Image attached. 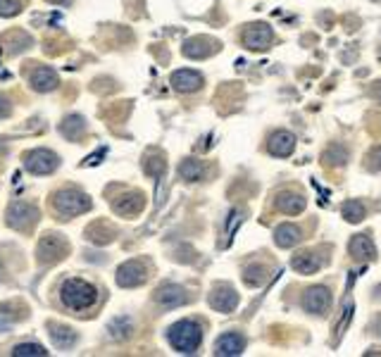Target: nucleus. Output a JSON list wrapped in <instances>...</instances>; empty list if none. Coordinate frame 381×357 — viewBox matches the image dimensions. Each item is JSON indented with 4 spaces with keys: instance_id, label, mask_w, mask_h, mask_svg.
Instances as JSON below:
<instances>
[{
    "instance_id": "13",
    "label": "nucleus",
    "mask_w": 381,
    "mask_h": 357,
    "mask_svg": "<svg viewBox=\"0 0 381 357\" xmlns=\"http://www.w3.org/2000/svg\"><path fill=\"white\" fill-rule=\"evenodd\" d=\"M267 148L274 158H288L295 150V136L288 132H274L267 140Z\"/></svg>"
},
{
    "instance_id": "14",
    "label": "nucleus",
    "mask_w": 381,
    "mask_h": 357,
    "mask_svg": "<svg viewBox=\"0 0 381 357\" xmlns=\"http://www.w3.org/2000/svg\"><path fill=\"white\" fill-rule=\"evenodd\" d=\"M245 348V338L241 334H234V331H229V334L219 336L217 343H214V355H222V357H232V355H241Z\"/></svg>"
},
{
    "instance_id": "20",
    "label": "nucleus",
    "mask_w": 381,
    "mask_h": 357,
    "mask_svg": "<svg viewBox=\"0 0 381 357\" xmlns=\"http://www.w3.org/2000/svg\"><path fill=\"white\" fill-rule=\"evenodd\" d=\"M50 338H53V343L58 345L60 350H69L77 343V331H72L69 326L50 324Z\"/></svg>"
},
{
    "instance_id": "2",
    "label": "nucleus",
    "mask_w": 381,
    "mask_h": 357,
    "mask_svg": "<svg viewBox=\"0 0 381 357\" xmlns=\"http://www.w3.org/2000/svg\"><path fill=\"white\" fill-rule=\"evenodd\" d=\"M167 338H169V343H172V348L177 350V353L190 355V353L198 350L200 341H203V329H200L198 321L182 319V321H177L172 329H169Z\"/></svg>"
},
{
    "instance_id": "34",
    "label": "nucleus",
    "mask_w": 381,
    "mask_h": 357,
    "mask_svg": "<svg viewBox=\"0 0 381 357\" xmlns=\"http://www.w3.org/2000/svg\"><path fill=\"white\" fill-rule=\"evenodd\" d=\"M5 153H8V145H5L3 140H0V155H5Z\"/></svg>"
},
{
    "instance_id": "24",
    "label": "nucleus",
    "mask_w": 381,
    "mask_h": 357,
    "mask_svg": "<svg viewBox=\"0 0 381 357\" xmlns=\"http://www.w3.org/2000/svg\"><path fill=\"white\" fill-rule=\"evenodd\" d=\"M86 236L93 243H110L114 238V229L108 222H95L86 229Z\"/></svg>"
},
{
    "instance_id": "29",
    "label": "nucleus",
    "mask_w": 381,
    "mask_h": 357,
    "mask_svg": "<svg viewBox=\"0 0 381 357\" xmlns=\"http://www.w3.org/2000/svg\"><path fill=\"white\" fill-rule=\"evenodd\" d=\"M343 217L348 222H362L365 219V205L362 203H355V200H348L343 205Z\"/></svg>"
},
{
    "instance_id": "25",
    "label": "nucleus",
    "mask_w": 381,
    "mask_h": 357,
    "mask_svg": "<svg viewBox=\"0 0 381 357\" xmlns=\"http://www.w3.org/2000/svg\"><path fill=\"white\" fill-rule=\"evenodd\" d=\"M179 174H182V179H186V181H198V179H203L205 167H203V162L188 158V160H184V162L179 164Z\"/></svg>"
},
{
    "instance_id": "18",
    "label": "nucleus",
    "mask_w": 381,
    "mask_h": 357,
    "mask_svg": "<svg viewBox=\"0 0 381 357\" xmlns=\"http://www.w3.org/2000/svg\"><path fill=\"white\" fill-rule=\"evenodd\" d=\"M348 250H350V255H353L355 260H362V262H365V260H372L374 255H377V250H374L372 238H369L367 234L355 236V238L350 241Z\"/></svg>"
},
{
    "instance_id": "16",
    "label": "nucleus",
    "mask_w": 381,
    "mask_h": 357,
    "mask_svg": "<svg viewBox=\"0 0 381 357\" xmlns=\"http://www.w3.org/2000/svg\"><path fill=\"white\" fill-rule=\"evenodd\" d=\"M29 82H32L34 90H38V93H48V90L58 88L60 79H58V74H55L50 67H38V69H34V74H32V79H29Z\"/></svg>"
},
{
    "instance_id": "31",
    "label": "nucleus",
    "mask_w": 381,
    "mask_h": 357,
    "mask_svg": "<svg viewBox=\"0 0 381 357\" xmlns=\"http://www.w3.org/2000/svg\"><path fill=\"white\" fill-rule=\"evenodd\" d=\"M145 172H148L150 177H160V174L164 172V160H162V158H150V160H145Z\"/></svg>"
},
{
    "instance_id": "30",
    "label": "nucleus",
    "mask_w": 381,
    "mask_h": 357,
    "mask_svg": "<svg viewBox=\"0 0 381 357\" xmlns=\"http://www.w3.org/2000/svg\"><path fill=\"white\" fill-rule=\"evenodd\" d=\"M19 12H22L19 0H0V17H14Z\"/></svg>"
},
{
    "instance_id": "17",
    "label": "nucleus",
    "mask_w": 381,
    "mask_h": 357,
    "mask_svg": "<svg viewBox=\"0 0 381 357\" xmlns=\"http://www.w3.org/2000/svg\"><path fill=\"white\" fill-rule=\"evenodd\" d=\"M214 50H217V43H214L212 38H205V36L190 38V41L184 43V55H186V58H195V60L208 58Z\"/></svg>"
},
{
    "instance_id": "33",
    "label": "nucleus",
    "mask_w": 381,
    "mask_h": 357,
    "mask_svg": "<svg viewBox=\"0 0 381 357\" xmlns=\"http://www.w3.org/2000/svg\"><path fill=\"white\" fill-rule=\"evenodd\" d=\"M10 112H12V105H10V100L5 95H0V119L10 117Z\"/></svg>"
},
{
    "instance_id": "6",
    "label": "nucleus",
    "mask_w": 381,
    "mask_h": 357,
    "mask_svg": "<svg viewBox=\"0 0 381 357\" xmlns=\"http://www.w3.org/2000/svg\"><path fill=\"white\" fill-rule=\"evenodd\" d=\"M58 164H60V158L53 150H46V148L29 150L24 155V167L32 174H53L58 169Z\"/></svg>"
},
{
    "instance_id": "26",
    "label": "nucleus",
    "mask_w": 381,
    "mask_h": 357,
    "mask_svg": "<svg viewBox=\"0 0 381 357\" xmlns=\"http://www.w3.org/2000/svg\"><path fill=\"white\" fill-rule=\"evenodd\" d=\"M243 281L248 286H262L265 281H267V267L265 264H250V267H245L243 271Z\"/></svg>"
},
{
    "instance_id": "23",
    "label": "nucleus",
    "mask_w": 381,
    "mask_h": 357,
    "mask_svg": "<svg viewBox=\"0 0 381 357\" xmlns=\"http://www.w3.org/2000/svg\"><path fill=\"white\" fill-rule=\"evenodd\" d=\"M84 132H86V124H84V119L79 117V114H72V117H67L60 124V134L67 140H79Z\"/></svg>"
},
{
    "instance_id": "1",
    "label": "nucleus",
    "mask_w": 381,
    "mask_h": 357,
    "mask_svg": "<svg viewBox=\"0 0 381 357\" xmlns=\"http://www.w3.org/2000/svg\"><path fill=\"white\" fill-rule=\"evenodd\" d=\"M60 295H62V303L67 305L69 310H77V312L93 308L95 300H98V291H95V286H91L84 279H67L62 284Z\"/></svg>"
},
{
    "instance_id": "35",
    "label": "nucleus",
    "mask_w": 381,
    "mask_h": 357,
    "mask_svg": "<svg viewBox=\"0 0 381 357\" xmlns=\"http://www.w3.org/2000/svg\"><path fill=\"white\" fill-rule=\"evenodd\" d=\"M50 3H58V5H69L72 0H50Z\"/></svg>"
},
{
    "instance_id": "7",
    "label": "nucleus",
    "mask_w": 381,
    "mask_h": 357,
    "mask_svg": "<svg viewBox=\"0 0 381 357\" xmlns=\"http://www.w3.org/2000/svg\"><path fill=\"white\" fill-rule=\"evenodd\" d=\"M145 279H148V271H145V264L138 262V260H129L117 269V286H122V288H136Z\"/></svg>"
},
{
    "instance_id": "12",
    "label": "nucleus",
    "mask_w": 381,
    "mask_h": 357,
    "mask_svg": "<svg viewBox=\"0 0 381 357\" xmlns=\"http://www.w3.org/2000/svg\"><path fill=\"white\" fill-rule=\"evenodd\" d=\"M186 300H188L186 291H184L182 286H174V284L162 286V288L155 293V303H158L160 308H179V305H184Z\"/></svg>"
},
{
    "instance_id": "15",
    "label": "nucleus",
    "mask_w": 381,
    "mask_h": 357,
    "mask_svg": "<svg viewBox=\"0 0 381 357\" xmlns=\"http://www.w3.org/2000/svg\"><path fill=\"white\" fill-rule=\"evenodd\" d=\"M172 86L179 90V93H193L203 86V77L193 69H179V72L172 74Z\"/></svg>"
},
{
    "instance_id": "19",
    "label": "nucleus",
    "mask_w": 381,
    "mask_h": 357,
    "mask_svg": "<svg viewBox=\"0 0 381 357\" xmlns=\"http://www.w3.org/2000/svg\"><path fill=\"white\" fill-rule=\"evenodd\" d=\"M277 208L286 214H298L305 210V198L300 193H293V190H284V193L277 195Z\"/></svg>"
},
{
    "instance_id": "10",
    "label": "nucleus",
    "mask_w": 381,
    "mask_h": 357,
    "mask_svg": "<svg viewBox=\"0 0 381 357\" xmlns=\"http://www.w3.org/2000/svg\"><path fill=\"white\" fill-rule=\"evenodd\" d=\"M243 43L250 50H265L272 43V29L267 24H250L243 32Z\"/></svg>"
},
{
    "instance_id": "22",
    "label": "nucleus",
    "mask_w": 381,
    "mask_h": 357,
    "mask_svg": "<svg viewBox=\"0 0 381 357\" xmlns=\"http://www.w3.org/2000/svg\"><path fill=\"white\" fill-rule=\"evenodd\" d=\"M291 264H293V269L298 271V274H315V271L322 267V260L315 253H300V255H295Z\"/></svg>"
},
{
    "instance_id": "8",
    "label": "nucleus",
    "mask_w": 381,
    "mask_h": 357,
    "mask_svg": "<svg viewBox=\"0 0 381 357\" xmlns=\"http://www.w3.org/2000/svg\"><path fill=\"white\" fill-rule=\"evenodd\" d=\"M332 305V293L324 286H312V288L305 291L303 295V308L312 315H324Z\"/></svg>"
},
{
    "instance_id": "4",
    "label": "nucleus",
    "mask_w": 381,
    "mask_h": 357,
    "mask_svg": "<svg viewBox=\"0 0 381 357\" xmlns=\"http://www.w3.org/2000/svg\"><path fill=\"white\" fill-rule=\"evenodd\" d=\"M69 253V243L58 234H46L38 241V262L41 264H55L58 260H62Z\"/></svg>"
},
{
    "instance_id": "28",
    "label": "nucleus",
    "mask_w": 381,
    "mask_h": 357,
    "mask_svg": "<svg viewBox=\"0 0 381 357\" xmlns=\"http://www.w3.org/2000/svg\"><path fill=\"white\" fill-rule=\"evenodd\" d=\"M46 353L48 350H43V345H38V343H19V345H14V350H12L14 357H43Z\"/></svg>"
},
{
    "instance_id": "21",
    "label": "nucleus",
    "mask_w": 381,
    "mask_h": 357,
    "mask_svg": "<svg viewBox=\"0 0 381 357\" xmlns=\"http://www.w3.org/2000/svg\"><path fill=\"white\" fill-rule=\"evenodd\" d=\"M300 241V229L295 224H279L277 231H274V243L279 248H293Z\"/></svg>"
},
{
    "instance_id": "27",
    "label": "nucleus",
    "mask_w": 381,
    "mask_h": 357,
    "mask_svg": "<svg viewBox=\"0 0 381 357\" xmlns=\"http://www.w3.org/2000/svg\"><path fill=\"white\" fill-rule=\"evenodd\" d=\"M322 160H324V164H336V167H341V164H345V160H348V153H345L343 145H332V148L322 155Z\"/></svg>"
},
{
    "instance_id": "5",
    "label": "nucleus",
    "mask_w": 381,
    "mask_h": 357,
    "mask_svg": "<svg viewBox=\"0 0 381 357\" xmlns=\"http://www.w3.org/2000/svg\"><path fill=\"white\" fill-rule=\"evenodd\" d=\"M38 222V210L32 203L24 200H14L8 210V224L17 231H32L34 224Z\"/></svg>"
},
{
    "instance_id": "3",
    "label": "nucleus",
    "mask_w": 381,
    "mask_h": 357,
    "mask_svg": "<svg viewBox=\"0 0 381 357\" xmlns=\"http://www.w3.org/2000/svg\"><path fill=\"white\" fill-rule=\"evenodd\" d=\"M53 208L60 217L72 219L82 212H88L91 210V200H88L86 193H82L77 188H62L53 195Z\"/></svg>"
},
{
    "instance_id": "9",
    "label": "nucleus",
    "mask_w": 381,
    "mask_h": 357,
    "mask_svg": "<svg viewBox=\"0 0 381 357\" xmlns=\"http://www.w3.org/2000/svg\"><path fill=\"white\" fill-rule=\"evenodd\" d=\"M210 305H212L217 312H234L238 305V293L232 288V286H217V288L210 293Z\"/></svg>"
},
{
    "instance_id": "11",
    "label": "nucleus",
    "mask_w": 381,
    "mask_h": 357,
    "mask_svg": "<svg viewBox=\"0 0 381 357\" xmlns=\"http://www.w3.org/2000/svg\"><path fill=\"white\" fill-rule=\"evenodd\" d=\"M143 205H145L143 193H136V190H132V193H124L122 198L112 200L114 212L122 214V217H136V214L143 210Z\"/></svg>"
},
{
    "instance_id": "32",
    "label": "nucleus",
    "mask_w": 381,
    "mask_h": 357,
    "mask_svg": "<svg viewBox=\"0 0 381 357\" xmlns=\"http://www.w3.org/2000/svg\"><path fill=\"white\" fill-rule=\"evenodd\" d=\"M369 169H374V172H379L381 169V145L379 148H374L372 153H369V162H367Z\"/></svg>"
}]
</instances>
